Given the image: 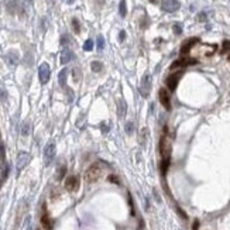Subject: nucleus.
<instances>
[{
	"label": "nucleus",
	"mask_w": 230,
	"mask_h": 230,
	"mask_svg": "<svg viewBox=\"0 0 230 230\" xmlns=\"http://www.w3.org/2000/svg\"><path fill=\"white\" fill-rule=\"evenodd\" d=\"M104 48V38L103 35H99L98 37V49H103Z\"/></svg>",
	"instance_id": "nucleus-23"
},
{
	"label": "nucleus",
	"mask_w": 230,
	"mask_h": 230,
	"mask_svg": "<svg viewBox=\"0 0 230 230\" xmlns=\"http://www.w3.org/2000/svg\"><path fill=\"white\" fill-rule=\"evenodd\" d=\"M198 20H199V21H205L206 20V13H199V14H198Z\"/></svg>",
	"instance_id": "nucleus-30"
},
{
	"label": "nucleus",
	"mask_w": 230,
	"mask_h": 230,
	"mask_svg": "<svg viewBox=\"0 0 230 230\" xmlns=\"http://www.w3.org/2000/svg\"><path fill=\"white\" fill-rule=\"evenodd\" d=\"M54 157H55V144L49 143V144H47L45 150H44V163H45V165H49L52 163Z\"/></svg>",
	"instance_id": "nucleus-6"
},
{
	"label": "nucleus",
	"mask_w": 230,
	"mask_h": 230,
	"mask_svg": "<svg viewBox=\"0 0 230 230\" xmlns=\"http://www.w3.org/2000/svg\"><path fill=\"white\" fill-rule=\"evenodd\" d=\"M129 203H130V208H131V215L134 216V205H133V198L129 196Z\"/></svg>",
	"instance_id": "nucleus-31"
},
{
	"label": "nucleus",
	"mask_w": 230,
	"mask_h": 230,
	"mask_svg": "<svg viewBox=\"0 0 230 230\" xmlns=\"http://www.w3.org/2000/svg\"><path fill=\"white\" fill-rule=\"evenodd\" d=\"M227 59H229V61H230V54H229V57H227Z\"/></svg>",
	"instance_id": "nucleus-34"
},
{
	"label": "nucleus",
	"mask_w": 230,
	"mask_h": 230,
	"mask_svg": "<svg viewBox=\"0 0 230 230\" xmlns=\"http://www.w3.org/2000/svg\"><path fill=\"white\" fill-rule=\"evenodd\" d=\"M192 230H199V220H198V219H195V220H193Z\"/></svg>",
	"instance_id": "nucleus-29"
},
{
	"label": "nucleus",
	"mask_w": 230,
	"mask_h": 230,
	"mask_svg": "<svg viewBox=\"0 0 230 230\" xmlns=\"http://www.w3.org/2000/svg\"><path fill=\"white\" fill-rule=\"evenodd\" d=\"M133 129H134V126H133V123H131V122H129V123L126 124V133H127V134H131V133H133Z\"/></svg>",
	"instance_id": "nucleus-25"
},
{
	"label": "nucleus",
	"mask_w": 230,
	"mask_h": 230,
	"mask_svg": "<svg viewBox=\"0 0 230 230\" xmlns=\"http://www.w3.org/2000/svg\"><path fill=\"white\" fill-rule=\"evenodd\" d=\"M23 136H27L28 134V123H24V126H23V131H21Z\"/></svg>",
	"instance_id": "nucleus-28"
},
{
	"label": "nucleus",
	"mask_w": 230,
	"mask_h": 230,
	"mask_svg": "<svg viewBox=\"0 0 230 230\" xmlns=\"http://www.w3.org/2000/svg\"><path fill=\"white\" fill-rule=\"evenodd\" d=\"M83 49H85V51H92L93 49V41L92 40H86L85 44H83Z\"/></svg>",
	"instance_id": "nucleus-20"
},
{
	"label": "nucleus",
	"mask_w": 230,
	"mask_h": 230,
	"mask_svg": "<svg viewBox=\"0 0 230 230\" xmlns=\"http://www.w3.org/2000/svg\"><path fill=\"white\" fill-rule=\"evenodd\" d=\"M117 108H119V110H117V113H119V117H124L127 113V104L126 102H124V99H120L119 102H117Z\"/></svg>",
	"instance_id": "nucleus-14"
},
{
	"label": "nucleus",
	"mask_w": 230,
	"mask_h": 230,
	"mask_svg": "<svg viewBox=\"0 0 230 230\" xmlns=\"http://www.w3.org/2000/svg\"><path fill=\"white\" fill-rule=\"evenodd\" d=\"M72 58H74V52L71 51V49L65 48L64 51L61 52V57H59V62H61L62 65L68 64L69 61H72Z\"/></svg>",
	"instance_id": "nucleus-12"
},
{
	"label": "nucleus",
	"mask_w": 230,
	"mask_h": 230,
	"mask_svg": "<svg viewBox=\"0 0 230 230\" xmlns=\"http://www.w3.org/2000/svg\"><path fill=\"white\" fill-rule=\"evenodd\" d=\"M68 43H69V37H68V34H65V35H62V38H61V44L62 45H67Z\"/></svg>",
	"instance_id": "nucleus-26"
},
{
	"label": "nucleus",
	"mask_w": 230,
	"mask_h": 230,
	"mask_svg": "<svg viewBox=\"0 0 230 230\" xmlns=\"http://www.w3.org/2000/svg\"><path fill=\"white\" fill-rule=\"evenodd\" d=\"M41 224L44 226L45 230L52 229V222H51V219H49L48 213H47V210H45V206H44V213H43V216H41Z\"/></svg>",
	"instance_id": "nucleus-13"
},
{
	"label": "nucleus",
	"mask_w": 230,
	"mask_h": 230,
	"mask_svg": "<svg viewBox=\"0 0 230 230\" xmlns=\"http://www.w3.org/2000/svg\"><path fill=\"white\" fill-rule=\"evenodd\" d=\"M67 75H68V69L64 68V69L59 72L58 75V80H59V85L61 86H65V82H67Z\"/></svg>",
	"instance_id": "nucleus-15"
},
{
	"label": "nucleus",
	"mask_w": 230,
	"mask_h": 230,
	"mask_svg": "<svg viewBox=\"0 0 230 230\" xmlns=\"http://www.w3.org/2000/svg\"><path fill=\"white\" fill-rule=\"evenodd\" d=\"M177 210H178V213L182 216V218H184V219H186V215H185V213H184V210H182L181 208H177Z\"/></svg>",
	"instance_id": "nucleus-33"
},
{
	"label": "nucleus",
	"mask_w": 230,
	"mask_h": 230,
	"mask_svg": "<svg viewBox=\"0 0 230 230\" xmlns=\"http://www.w3.org/2000/svg\"><path fill=\"white\" fill-rule=\"evenodd\" d=\"M150 2H154V3H155V2H157V0H150Z\"/></svg>",
	"instance_id": "nucleus-35"
},
{
	"label": "nucleus",
	"mask_w": 230,
	"mask_h": 230,
	"mask_svg": "<svg viewBox=\"0 0 230 230\" xmlns=\"http://www.w3.org/2000/svg\"><path fill=\"white\" fill-rule=\"evenodd\" d=\"M108 181L113 182V184H120V181L116 178V175H110V177H108Z\"/></svg>",
	"instance_id": "nucleus-27"
},
{
	"label": "nucleus",
	"mask_w": 230,
	"mask_h": 230,
	"mask_svg": "<svg viewBox=\"0 0 230 230\" xmlns=\"http://www.w3.org/2000/svg\"><path fill=\"white\" fill-rule=\"evenodd\" d=\"M198 61L195 58H179L177 61H174L169 67V69H178V68H185L189 65H196Z\"/></svg>",
	"instance_id": "nucleus-3"
},
{
	"label": "nucleus",
	"mask_w": 230,
	"mask_h": 230,
	"mask_svg": "<svg viewBox=\"0 0 230 230\" xmlns=\"http://www.w3.org/2000/svg\"><path fill=\"white\" fill-rule=\"evenodd\" d=\"M199 43V38H196V37H193V38H189V40H186L184 44L181 45V54L182 55H186L188 52L191 51V49L193 48V47L196 45V44Z\"/></svg>",
	"instance_id": "nucleus-9"
},
{
	"label": "nucleus",
	"mask_w": 230,
	"mask_h": 230,
	"mask_svg": "<svg viewBox=\"0 0 230 230\" xmlns=\"http://www.w3.org/2000/svg\"><path fill=\"white\" fill-rule=\"evenodd\" d=\"M181 76H182V72H177V74H171L165 79V83H167V86H168V89L171 90V92H174V90L177 89V85H178Z\"/></svg>",
	"instance_id": "nucleus-8"
},
{
	"label": "nucleus",
	"mask_w": 230,
	"mask_h": 230,
	"mask_svg": "<svg viewBox=\"0 0 230 230\" xmlns=\"http://www.w3.org/2000/svg\"><path fill=\"white\" fill-rule=\"evenodd\" d=\"M158 96H160L161 104H163L167 110H171V99H169L168 92H167V90L163 88V89H160V92H158Z\"/></svg>",
	"instance_id": "nucleus-10"
},
{
	"label": "nucleus",
	"mask_w": 230,
	"mask_h": 230,
	"mask_svg": "<svg viewBox=\"0 0 230 230\" xmlns=\"http://www.w3.org/2000/svg\"><path fill=\"white\" fill-rule=\"evenodd\" d=\"M172 30H174V33L177 34V35H181L182 34V24L181 23H175L174 27H172Z\"/></svg>",
	"instance_id": "nucleus-19"
},
{
	"label": "nucleus",
	"mask_w": 230,
	"mask_h": 230,
	"mask_svg": "<svg viewBox=\"0 0 230 230\" xmlns=\"http://www.w3.org/2000/svg\"><path fill=\"white\" fill-rule=\"evenodd\" d=\"M230 51V41L224 40L223 41V47H222V54H226V52Z\"/></svg>",
	"instance_id": "nucleus-21"
},
{
	"label": "nucleus",
	"mask_w": 230,
	"mask_h": 230,
	"mask_svg": "<svg viewBox=\"0 0 230 230\" xmlns=\"http://www.w3.org/2000/svg\"><path fill=\"white\" fill-rule=\"evenodd\" d=\"M72 27H74V31H75L76 34L80 31V25H79V21H78V19H72Z\"/></svg>",
	"instance_id": "nucleus-22"
},
{
	"label": "nucleus",
	"mask_w": 230,
	"mask_h": 230,
	"mask_svg": "<svg viewBox=\"0 0 230 230\" xmlns=\"http://www.w3.org/2000/svg\"><path fill=\"white\" fill-rule=\"evenodd\" d=\"M124 38H126V33H124V31H120L119 40H120V41H124Z\"/></svg>",
	"instance_id": "nucleus-32"
},
{
	"label": "nucleus",
	"mask_w": 230,
	"mask_h": 230,
	"mask_svg": "<svg viewBox=\"0 0 230 230\" xmlns=\"http://www.w3.org/2000/svg\"><path fill=\"white\" fill-rule=\"evenodd\" d=\"M179 7H181V3L178 0H163V3H161V9L168 13L177 12Z\"/></svg>",
	"instance_id": "nucleus-7"
},
{
	"label": "nucleus",
	"mask_w": 230,
	"mask_h": 230,
	"mask_svg": "<svg viewBox=\"0 0 230 230\" xmlns=\"http://www.w3.org/2000/svg\"><path fill=\"white\" fill-rule=\"evenodd\" d=\"M79 185H80V181H79V177H76V175H71L65 181V188L69 192H76L79 189Z\"/></svg>",
	"instance_id": "nucleus-5"
},
{
	"label": "nucleus",
	"mask_w": 230,
	"mask_h": 230,
	"mask_svg": "<svg viewBox=\"0 0 230 230\" xmlns=\"http://www.w3.org/2000/svg\"><path fill=\"white\" fill-rule=\"evenodd\" d=\"M65 172H67V168H65V167H61L59 171H58V175H57V178L62 179V178H64V175H65Z\"/></svg>",
	"instance_id": "nucleus-24"
},
{
	"label": "nucleus",
	"mask_w": 230,
	"mask_h": 230,
	"mask_svg": "<svg viewBox=\"0 0 230 230\" xmlns=\"http://www.w3.org/2000/svg\"><path fill=\"white\" fill-rule=\"evenodd\" d=\"M90 68H92L93 72H100V71L103 69V65H102V62H99V61H93L92 64H90Z\"/></svg>",
	"instance_id": "nucleus-17"
},
{
	"label": "nucleus",
	"mask_w": 230,
	"mask_h": 230,
	"mask_svg": "<svg viewBox=\"0 0 230 230\" xmlns=\"http://www.w3.org/2000/svg\"><path fill=\"white\" fill-rule=\"evenodd\" d=\"M7 59H9V62L12 65H16V64H17V61H19V55H17L14 51H10L9 54H7Z\"/></svg>",
	"instance_id": "nucleus-16"
},
{
	"label": "nucleus",
	"mask_w": 230,
	"mask_h": 230,
	"mask_svg": "<svg viewBox=\"0 0 230 230\" xmlns=\"http://www.w3.org/2000/svg\"><path fill=\"white\" fill-rule=\"evenodd\" d=\"M102 172H103V168H102L100 164H98V163L92 164V165H90L89 168L85 171V179H86V182H89V184L96 182L102 177Z\"/></svg>",
	"instance_id": "nucleus-1"
},
{
	"label": "nucleus",
	"mask_w": 230,
	"mask_h": 230,
	"mask_svg": "<svg viewBox=\"0 0 230 230\" xmlns=\"http://www.w3.org/2000/svg\"><path fill=\"white\" fill-rule=\"evenodd\" d=\"M119 12H120V16H122V17H126L127 9H126V2H124V0H122V2H120V4H119Z\"/></svg>",
	"instance_id": "nucleus-18"
},
{
	"label": "nucleus",
	"mask_w": 230,
	"mask_h": 230,
	"mask_svg": "<svg viewBox=\"0 0 230 230\" xmlns=\"http://www.w3.org/2000/svg\"><path fill=\"white\" fill-rule=\"evenodd\" d=\"M28 161H30V154L25 153V151H20L19 155H17V168H19V171L27 165Z\"/></svg>",
	"instance_id": "nucleus-11"
},
{
	"label": "nucleus",
	"mask_w": 230,
	"mask_h": 230,
	"mask_svg": "<svg viewBox=\"0 0 230 230\" xmlns=\"http://www.w3.org/2000/svg\"><path fill=\"white\" fill-rule=\"evenodd\" d=\"M49 76H51V69H49V65L47 62H43L38 68V78H40V82L47 83L49 80Z\"/></svg>",
	"instance_id": "nucleus-2"
},
{
	"label": "nucleus",
	"mask_w": 230,
	"mask_h": 230,
	"mask_svg": "<svg viewBox=\"0 0 230 230\" xmlns=\"http://www.w3.org/2000/svg\"><path fill=\"white\" fill-rule=\"evenodd\" d=\"M150 90H151V75L145 74L141 79V85H140V93L144 98H148L150 95Z\"/></svg>",
	"instance_id": "nucleus-4"
}]
</instances>
